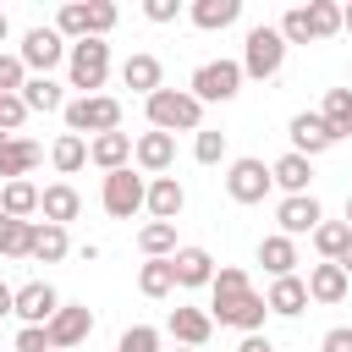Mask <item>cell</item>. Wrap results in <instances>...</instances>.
I'll use <instances>...</instances> for the list:
<instances>
[{
  "mask_svg": "<svg viewBox=\"0 0 352 352\" xmlns=\"http://www.w3.org/2000/svg\"><path fill=\"white\" fill-rule=\"evenodd\" d=\"M143 110H148V132H198L204 126V104L187 94V88H154L148 99H143Z\"/></svg>",
  "mask_w": 352,
  "mask_h": 352,
  "instance_id": "cell-1",
  "label": "cell"
},
{
  "mask_svg": "<svg viewBox=\"0 0 352 352\" xmlns=\"http://www.w3.org/2000/svg\"><path fill=\"white\" fill-rule=\"evenodd\" d=\"M66 132H77V138H99V132H121V99L116 94H77V99H66Z\"/></svg>",
  "mask_w": 352,
  "mask_h": 352,
  "instance_id": "cell-2",
  "label": "cell"
},
{
  "mask_svg": "<svg viewBox=\"0 0 352 352\" xmlns=\"http://www.w3.org/2000/svg\"><path fill=\"white\" fill-rule=\"evenodd\" d=\"M242 77H253V82H270V77H280V66H286V38L275 33V28H248V44H242Z\"/></svg>",
  "mask_w": 352,
  "mask_h": 352,
  "instance_id": "cell-3",
  "label": "cell"
},
{
  "mask_svg": "<svg viewBox=\"0 0 352 352\" xmlns=\"http://www.w3.org/2000/svg\"><path fill=\"white\" fill-rule=\"evenodd\" d=\"M66 77H72V88H82V99L99 94L104 77H110V44H104V38H77V44H66Z\"/></svg>",
  "mask_w": 352,
  "mask_h": 352,
  "instance_id": "cell-4",
  "label": "cell"
},
{
  "mask_svg": "<svg viewBox=\"0 0 352 352\" xmlns=\"http://www.w3.org/2000/svg\"><path fill=\"white\" fill-rule=\"evenodd\" d=\"M187 94H192L198 104H231V99L242 94V66H236V60H204V66L192 72Z\"/></svg>",
  "mask_w": 352,
  "mask_h": 352,
  "instance_id": "cell-5",
  "label": "cell"
},
{
  "mask_svg": "<svg viewBox=\"0 0 352 352\" xmlns=\"http://www.w3.org/2000/svg\"><path fill=\"white\" fill-rule=\"evenodd\" d=\"M16 60L28 66V77H50V72L66 60V38H60L55 28H44V22H38V28H28V33H22Z\"/></svg>",
  "mask_w": 352,
  "mask_h": 352,
  "instance_id": "cell-6",
  "label": "cell"
},
{
  "mask_svg": "<svg viewBox=\"0 0 352 352\" xmlns=\"http://www.w3.org/2000/svg\"><path fill=\"white\" fill-rule=\"evenodd\" d=\"M143 192H148V182H143L132 165H121V170H110V176H104L99 204H104V214H110V220H132V214L143 209Z\"/></svg>",
  "mask_w": 352,
  "mask_h": 352,
  "instance_id": "cell-7",
  "label": "cell"
},
{
  "mask_svg": "<svg viewBox=\"0 0 352 352\" xmlns=\"http://www.w3.org/2000/svg\"><path fill=\"white\" fill-rule=\"evenodd\" d=\"M88 336H94V308H88V302H60L55 319L44 324L50 352H72V346H82Z\"/></svg>",
  "mask_w": 352,
  "mask_h": 352,
  "instance_id": "cell-8",
  "label": "cell"
},
{
  "mask_svg": "<svg viewBox=\"0 0 352 352\" xmlns=\"http://www.w3.org/2000/svg\"><path fill=\"white\" fill-rule=\"evenodd\" d=\"M209 319H214V324H231V330H242V336H258L264 319H270V308H264V292H242V297L209 302Z\"/></svg>",
  "mask_w": 352,
  "mask_h": 352,
  "instance_id": "cell-9",
  "label": "cell"
},
{
  "mask_svg": "<svg viewBox=\"0 0 352 352\" xmlns=\"http://www.w3.org/2000/svg\"><path fill=\"white\" fill-rule=\"evenodd\" d=\"M270 165L264 160H253V154H242V160H231V170H226V192H231V204H264L270 198Z\"/></svg>",
  "mask_w": 352,
  "mask_h": 352,
  "instance_id": "cell-10",
  "label": "cell"
},
{
  "mask_svg": "<svg viewBox=\"0 0 352 352\" xmlns=\"http://www.w3.org/2000/svg\"><path fill=\"white\" fill-rule=\"evenodd\" d=\"M324 220V209H319V198L314 192H297V198H280L275 204V226H280V236H314V226Z\"/></svg>",
  "mask_w": 352,
  "mask_h": 352,
  "instance_id": "cell-11",
  "label": "cell"
},
{
  "mask_svg": "<svg viewBox=\"0 0 352 352\" xmlns=\"http://www.w3.org/2000/svg\"><path fill=\"white\" fill-rule=\"evenodd\" d=\"M286 138H292V154H302V160H314V154L336 148V132L319 121V110H297V116H292V126H286Z\"/></svg>",
  "mask_w": 352,
  "mask_h": 352,
  "instance_id": "cell-12",
  "label": "cell"
},
{
  "mask_svg": "<svg viewBox=\"0 0 352 352\" xmlns=\"http://www.w3.org/2000/svg\"><path fill=\"white\" fill-rule=\"evenodd\" d=\"M55 308H60V292H55L50 280H28V286H16L11 314H16L22 324H50V319H55Z\"/></svg>",
  "mask_w": 352,
  "mask_h": 352,
  "instance_id": "cell-13",
  "label": "cell"
},
{
  "mask_svg": "<svg viewBox=\"0 0 352 352\" xmlns=\"http://www.w3.org/2000/svg\"><path fill=\"white\" fill-rule=\"evenodd\" d=\"M132 165L148 170V176H165V170L176 165V138H170V132H143V138H132Z\"/></svg>",
  "mask_w": 352,
  "mask_h": 352,
  "instance_id": "cell-14",
  "label": "cell"
},
{
  "mask_svg": "<svg viewBox=\"0 0 352 352\" xmlns=\"http://www.w3.org/2000/svg\"><path fill=\"white\" fill-rule=\"evenodd\" d=\"M143 209H148L154 220H170V226H176V214L187 209V187H182L176 176H148V192H143Z\"/></svg>",
  "mask_w": 352,
  "mask_h": 352,
  "instance_id": "cell-15",
  "label": "cell"
},
{
  "mask_svg": "<svg viewBox=\"0 0 352 352\" xmlns=\"http://www.w3.org/2000/svg\"><path fill=\"white\" fill-rule=\"evenodd\" d=\"M302 286H308V302H324V308H336V302L346 297V286H352V280H346V270H341V264L319 258V264L308 270V280H302Z\"/></svg>",
  "mask_w": 352,
  "mask_h": 352,
  "instance_id": "cell-16",
  "label": "cell"
},
{
  "mask_svg": "<svg viewBox=\"0 0 352 352\" xmlns=\"http://www.w3.org/2000/svg\"><path fill=\"white\" fill-rule=\"evenodd\" d=\"M165 330L176 336V346H192V352H198V346L214 336V319H209V308H170Z\"/></svg>",
  "mask_w": 352,
  "mask_h": 352,
  "instance_id": "cell-17",
  "label": "cell"
},
{
  "mask_svg": "<svg viewBox=\"0 0 352 352\" xmlns=\"http://www.w3.org/2000/svg\"><path fill=\"white\" fill-rule=\"evenodd\" d=\"M121 82L132 88V94H154V88H165V66H160V55H148V50H138V55H126L121 60Z\"/></svg>",
  "mask_w": 352,
  "mask_h": 352,
  "instance_id": "cell-18",
  "label": "cell"
},
{
  "mask_svg": "<svg viewBox=\"0 0 352 352\" xmlns=\"http://www.w3.org/2000/svg\"><path fill=\"white\" fill-rule=\"evenodd\" d=\"M38 214H44L50 226H66V220H77V214H82V198H77V187H72V182H50V187H38Z\"/></svg>",
  "mask_w": 352,
  "mask_h": 352,
  "instance_id": "cell-19",
  "label": "cell"
},
{
  "mask_svg": "<svg viewBox=\"0 0 352 352\" xmlns=\"http://www.w3.org/2000/svg\"><path fill=\"white\" fill-rule=\"evenodd\" d=\"M264 308H270V314H280V319H297V314L308 308V286H302V275H280V280H270Z\"/></svg>",
  "mask_w": 352,
  "mask_h": 352,
  "instance_id": "cell-20",
  "label": "cell"
},
{
  "mask_svg": "<svg viewBox=\"0 0 352 352\" xmlns=\"http://www.w3.org/2000/svg\"><path fill=\"white\" fill-rule=\"evenodd\" d=\"M38 160H44V148H38L33 138H6V148H0V176H6V182H28Z\"/></svg>",
  "mask_w": 352,
  "mask_h": 352,
  "instance_id": "cell-21",
  "label": "cell"
},
{
  "mask_svg": "<svg viewBox=\"0 0 352 352\" xmlns=\"http://www.w3.org/2000/svg\"><path fill=\"white\" fill-rule=\"evenodd\" d=\"M88 160L110 176V170L132 165V138H126V132H99V138H88Z\"/></svg>",
  "mask_w": 352,
  "mask_h": 352,
  "instance_id": "cell-22",
  "label": "cell"
},
{
  "mask_svg": "<svg viewBox=\"0 0 352 352\" xmlns=\"http://www.w3.org/2000/svg\"><path fill=\"white\" fill-rule=\"evenodd\" d=\"M270 182L286 192V198H297V192H308V182H314V160H302V154H280L275 165H270Z\"/></svg>",
  "mask_w": 352,
  "mask_h": 352,
  "instance_id": "cell-23",
  "label": "cell"
},
{
  "mask_svg": "<svg viewBox=\"0 0 352 352\" xmlns=\"http://www.w3.org/2000/svg\"><path fill=\"white\" fill-rule=\"evenodd\" d=\"M170 270H176V286H209L214 280V258L204 253V248H176L170 253Z\"/></svg>",
  "mask_w": 352,
  "mask_h": 352,
  "instance_id": "cell-24",
  "label": "cell"
},
{
  "mask_svg": "<svg viewBox=\"0 0 352 352\" xmlns=\"http://www.w3.org/2000/svg\"><path fill=\"white\" fill-rule=\"evenodd\" d=\"M66 253H72V242H66V226L33 220V242H28V258H38V264H60Z\"/></svg>",
  "mask_w": 352,
  "mask_h": 352,
  "instance_id": "cell-25",
  "label": "cell"
},
{
  "mask_svg": "<svg viewBox=\"0 0 352 352\" xmlns=\"http://www.w3.org/2000/svg\"><path fill=\"white\" fill-rule=\"evenodd\" d=\"M187 16H192V28L220 33V28H231V22L242 16V0H192V6H187Z\"/></svg>",
  "mask_w": 352,
  "mask_h": 352,
  "instance_id": "cell-26",
  "label": "cell"
},
{
  "mask_svg": "<svg viewBox=\"0 0 352 352\" xmlns=\"http://www.w3.org/2000/svg\"><path fill=\"white\" fill-rule=\"evenodd\" d=\"M16 99L28 104V116H33V110H38V116H55V110H66V94H60V82H55V77H28Z\"/></svg>",
  "mask_w": 352,
  "mask_h": 352,
  "instance_id": "cell-27",
  "label": "cell"
},
{
  "mask_svg": "<svg viewBox=\"0 0 352 352\" xmlns=\"http://www.w3.org/2000/svg\"><path fill=\"white\" fill-rule=\"evenodd\" d=\"M258 264L270 270V280L297 275V242H292V236H280V231H275V236H264V242H258Z\"/></svg>",
  "mask_w": 352,
  "mask_h": 352,
  "instance_id": "cell-28",
  "label": "cell"
},
{
  "mask_svg": "<svg viewBox=\"0 0 352 352\" xmlns=\"http://www.w3.org/2000/svg\"><path fill=\"white\" fill-rule=\"evenodd\" d=\"M50 165H55L60 176H77V170L88 165V138H77V132H60V138L50 143Z\"/></svg>",
  "mask_w": 352,
  "mask_h": 352,
  "instance_id": "cell-29",
  "label": "cell"
},
{
  "mask_svg": "<svg viewBox=\"0 0 352 352\" xmlns=\"http://www.w3.org/2000/svg\"><path fill=\"white\" fill-rule=\"evenodd\" d=\"M319 121L336 132V143H341V138H352V88H330V94H324V104H319Z\"/></svg>",
  "mask_w": 352,
  "mask_h": 352,
  "instance_id": "cell-30",
  "label": "cell"
},
{
  "mask_svg": "<svg viewBox=\"0 0 352 352\" xmlns=\"http://www.w3.org/2000/svg\"><path fill=\"white\" fill-rule=\"evenodd\" d=\"M302 16H308V38H314V44H324V38L341 33V6H336V0H308Z\"/></svg>",
  "mask_w": 352,
  "mask_h": 352,
  "instance_id": "cell-31",
  "label": "cell"
},
{
  "mask_svg": "<svg viewBox=\"0 0 352 352\" xmlns=\"http://www.w3.org/2000/svg\"><path fill=\"white\" fill-rule=\"evenodd\" d=\"M138 292L143 297H170L176 292V270H170V258H143V270H138Z\"/></svg>",
  "mask_w": 352,
  "mask_h": 352,
  "instance_id": "cell-32",
  "label": "cell"
},
{
  "mask_svg": "<svg viewBox=\"0 0 352 352\" xmlns=\"http://www.w3.org/2000/svg\"><path fill=\"white\" fill-rule=\"evenodd\" d=\"M0 214L33 220V214H38V187H33V182H6V187H0Z\"/></svg>",
  "mask_w": 352,
  "mask_h": 352,
  "instance_id": "cell-33",
  "label": "cell"
},
{
  "mask_svg": "<svg viewBox=\"0 0 352 352\" xmlns=\"http://www.w3.org/2000/svg\"><path fill=\"white\" fill-rule=\"evenodd\" d=\"M138 253H143V258H170V253H176V226H170V220H148V226L138 231Z\"/></svg>",
  "mask_w": 352,
  "mask_h": 352,
  "instance_id": "cell-34",
  "label": "cell"
},
{
  "mask_svg": "<svg viewBox=\"0 0 352 352\" xmlns=\"http://www.w3.org/2000/svg\"><path fill=\"white\" fill-rule=\"evenodd\" d=\"M346 242H352L346 220H319V226H314V248H319V258H330V264H336Z\"/></svg>",
  "mask_w": 352,
  "mask_h": 352,
  "instance_id": "cell-35",
  "label": "cell"
},
{
  "mask_svg": "<svg viewBox=\"0 0 352 352\" xmlns=\"http://www.w3.org/2000/svg\"><path fill=\"white\" fill-rule=\"evenodd\" d=\"M28 242H33V220L0 214V253H6V258H28Z\"/></svg>",
  "mask_w": 352,
  "mask_h": 352,
  "instance_id": "cell-36",
  "label": "cell"
},
{
  "mask_svg": "<svg viewBox=\"0 0 352 352\" xmlns=\"http://www.w3.org/2000/svg\"><path fill=\"white\" fill-rule=\"evenodd\" d=\"M242 292H253L248 270H242V264H220V270H214V280H209V297L220 302V297H242Z\"/></svg>",
  "mask_w": 352,
  "mask_h": 352,
  "instance_id": "cell-37",
  "label": "cell"
},
{
  "mask_svg": "<svg viewBox=\"0 0 352 352\" xmlns=\"http://www.w3.org/2000/svg\"><path fill=\"white\" fill-rule=\"evenodd\" d=\"M192 160H198V165H220V160H226V132L198 126V138H192Z\"/></svg>",
  "mask_w": 352,
  "mask_h": 352,
  "instance_id": "cell-38",
  "label": "cell"
},
{
  "mask_svg": "<svg viewBox=\"0 0 352 352\" xmlns=\"http://www.w3.org/2000/svg\"><path fill=\"white\" fill-rule=\"evenodd\" d=\"M82 6H88V38H104V33L121 22V11H116L110 0H82Z\"/></svg>",
  "mask_w": 352,
  "mask_h": 352,
  "instance_id": "cell-39",
  "label": "cell"
},
{
  "mask_svg": "<svg viewBox=\"0 0 352 352\" xmlns=\"http://www.w3.org/2000/svg\"><path fill=\"white\" fill-rule=\"evenodd\" d=\"M116 352H160V330L154 324H132V330H121Z\"/></svg>",
  "mask_w": 352,
  "mask_h": 352,
  "instance_id": "cell-40",
  "label": "cell"
},
{
  "mask_svg": "<svg viewBox=\"0 0 352 352\" xmlns=\"http://www.w3.org/2000/svg\"><path fill=\"white\" fill-rule=\"evenodd\" d=\"M275 33H280L286 44H314V38H308V16H302V6H292V11L280 16V28H275Z\"/></svg>",
  "mask_w": 352,
  "mask_h": 352,
  "instance_id": "cell-41",
  "label": "cell"
},
{
  "mask_svg": "<svg viewBox=\"0 0 352 352\" xmlns=\"http://www.w3.org/2000/svg\"><path fill=\"white\" fill-rule=\"evenodd\" d=\"M22 82H28V66L0 50V94H22Z\"/></svg>",
  "mask_w": 352,
  "mask_h": 352,
  "instance_id": "cell-42",
  "label": "cell"
},
{
  "mask_svg": "<svg viewBox=\"0 0 352 352\" xmlns=\"http://www.w3.org/2000/svg\"><path fill=\"white\" fill-rule=\"evenodd\" d=\"M28 121V104L16 99V94H0V132H11L16 138V126Z\"/></svg>",
  "mask_w": 352,
  "mask_h": 352,
  "instance_id": "cell-43",
  "label": "cell"
},
{
  "mask_svg": "<svg viewBox=\"0 0 352 352\" xmlns=\"http://www.w3.org/2000/svg\"><path fill=\"white\" fill-rule=\"evenodd\" d=\"M143 16L148 22H176L182 16V0H143Z\"/></svg>",
  "mask_w": 352,
  "mask_h": 352,
  "instance_id": "cell-44",
  "label": "cell"
},
{
  "mask_svg": "<svg viewBox=\"0 0 352 352\" xmlns=\"http://www.w3.org/2000/svg\"><path fill=\"white\" fill-rule=\"evenodd\" d=\"M16 352H50L44 324H22V330H16Z\"/></svg>",
  "mask_w": 352,
  "mask_h": 352,
  "instance_id": "cell-45",
  "label": "cell"
},
{
  "mask_svg": "<svg viewBox=\"0 0 352 352\" xmlns=\"http://www.w3.org/2000/svg\"><path fill=\"white\" fill-rule=\"evenodd\" d=\"M319 352H352V324H336V330H324Z\"/></svg>",
  "mask_w": 352,
  "mask_h": 352,
  "instance_id": "cell-46",
  "label": "cell"
},
{
  "mask_svg": "<svg viewBox=\"0 0 352 352\" xmlns=\"http://www.w3.org/2000/svg\"><path fill=\"white\" fill-rule=\"evenodd\" d=\"M236 352H275V341L258 330V336H242V346H236Z\"/></svg>",
  "mask_w": 352,
  "mask_h": 352,
  "instance_id": "cell-47",
  "label": "cell"
},
{
  "mask_svg": "<svg viewBox=\"0 0 352 352\" xmlns=\"http://www.w3.org/2000/svg\"><path fill=\"white\" fill-rule=\"evenodd\" d=\"M11 302H16V286H6V280H0V319L11 314Z\"/></svg>",
  "mask_w": 352,
  "mask_h": 352,
  "instance_id": "cell-48",
  "label": "cell"
},
{
  "mask_svg": "<svg viewBox=\"0 0 352 352\" xmlns=\"http://www.w3.org/2000/svg\"><path fill=\"white\" fill-rule=\"evenodd\" d=\"M336 264H341V270H346V280H352V242L341 248V258H336Z\"/></svg>",
  "mask_w": 352,
  "mask_h": 352,
  "instance_id": "cell-49",
  "label": "cell"
},
{
  "mask_svg": "<svg viewBox=\"0 0 352 352\" xmlns=\"http://www.w3.org/2000/svg\"><path fill=\"white\" fill-rule=\"evenodd\" d=\"M341 28H346V33H352V6H341Z\"/></svg>",
  "mask_w": 352,
  "mask_h": 352,
  "instance_id": "cell-50",
  "label": "cell"
},
{
  "mask_svg": "<svg viewBox=\"0 0 352 352\" xmlns=\"http://www.w3.org/2000/svg\"><path fill=\"white\" fill-rule=\"evenodd\" d=\"M6 33H11V16H6V11H0V44H6Z\"/></svg>",
  "mask_w": 352,
  "mask_h": 352,
  "instance_id": "cell-51",
  "label": "cell"
},
{
  "mask_svg": "<svg viewBox=\"0 0 352 352\" xmlns=\"http://www.w3.org/2000/svg\"><path fill=\"white\" fill-rule=\"evenodd\" d=\"M346 231H352V192H346Z\"/></svg>",
  "mask_w": 352,
  "mask_h": 352,
  "instance_id": "cell-52",
  "label": "cell"
},
{
  "mask_svg": "<svg viewBox=\"0 0 352 352\" xmlns=\"http://www.w3.org/2000/svg\"><path fill=\"white\" fill-rule=\"evenodd\" d=\"M6 138H11V132H0V148H6Z\"/></svg>",
  "mask_w": 352,
  "mask_h": 352,
  "instance_id": "cell-53",
  "label": "cell"
},
{
  "mask_svg": "<svg viewBox=\"0 0 352 352\" xmlns=\"http://www.w3.org/2000/svg\"><path fill=\"white\" fill-rule=\"evenodd\" d=\"M176 352H192V346H176Z\"/></svg>",
  "mask_w": 352,
  "mask_h": 352,
  "instance_id": "cell-54",
  "label": "cell"
}]
</instances>
